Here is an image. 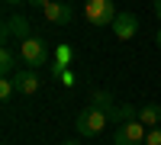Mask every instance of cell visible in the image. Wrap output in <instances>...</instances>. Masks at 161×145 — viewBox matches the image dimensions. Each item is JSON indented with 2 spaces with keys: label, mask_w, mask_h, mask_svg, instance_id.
Returning a JSON list of instances; mask_svg holds the SVG:
<instances>
[{
  "label": "cell",
  "mask_w": 161,
  "mask_h": 145,
  "mask_svg": "<svg viewBox=\"0 0 161 145\" xmlns=\"http://www.w3.org/2000/svg\"><path fill=\"white\" fill-rule=\"evenodd\" d=\"M110 126V113L100 110V107H84L77 113V120H74V129H77V136H84V139H97L103 129Z\"/></svg>",
  "instance_id": "cell-1"
},
{
  "label": "cell",
  "mask_w": 161,
  "mask_h": 145,
  "mask_svg": "<svg viewBox=\"0 0 161 145\" xmlns=\"http://www.w3.org/2000/svg\"><path fill=\"white\" fill-rule=\"evenodd\" d=\"M19 58L26 68H48V45H45V39H39V36H29V39H23L19 42Z\"/></svg>",
  "instance_id": "cell-2"
},
{
  "label": "cell",
  "mask_w": 161,
  "mask_h": 145,
  "mask_svg": "<svg viewBox=\"0 0 161 145\" xmlns=\"http://www.w3.org/2000/svg\"><path fill=\"white\" fill-rule=\"evenodd\" d=\"M84 16L93 26H113L116 3H113V0H87V3H84Z\"/></svg>",
  "instance_id": "cell-3"
},
{
  "label": "cell",
  "mask_w": 161,
  "mask_h": 145,
  "mask_svg": "<svg viewBox=\"0 0 161 145\" xmlns=\"http://www.w3.org/2000/svg\"><path fill=\"white\" fill-rule=\"evenodd\" d=\"M145 136H148V129H145L139 120H132L126 126H116L113 145H145Z\"/></svg>",
  "instance_id": "cell-4"
},
{
  "label": "cell",
  "mask_w": 161,
  "mask_h": 145,
  "mask_svg": "<svg viewBox=\"0 0 161 145\" xmlns=\"http://www.w3.org/2000/svg\"><path fill=\"white\" fill-rule=\"evenodd\" d=\"M13 84H16V94L32 97L39 90V84H42V77H39L36 68H16V71H13Z\"/></svg>",
  "instance_id": "cell-5"
},
{
  "label": "cell",
  "mask_w": 161,
  "mask_h": 145,
  "mask_svg": "<svg viewBox=\"0 0 161 145\" xmlns=\"http://www.w3.org/2000/svg\"><path fill=\"white\" fill-rule=\"evenodd\" d=\"M32 23H29V16H23V13H10V16L3 20V39H29L32 32Z\"/></svg>",
  "instance_id": "cell-6"
},
{
  "label": "cell",
  "mask_w": 161,
  "mask_h": 145,
  "mask_svg": "<svg viewBox=\"0 0 161 145\" xmlns=\"http://www.w3.org/2000/svg\"><path fill=\"white\" fill-rule=\"evenodd\" d=\"M110 29H113V36H116V39L129 42V39L139 32V20H136V13H116V20H113Z\"/></svg>",
  "instance_id": "cell-7"
},
{
  "label": "cell",
  "mask_w": 161,
  "mask_h": 145,
  "mask_svg": "<svg viewBox=\"0 0 161 145\" xmlns=\"http://www.w3.org/2000/svg\"><path fill=\"white\" fill-rule=\"evenodd\" d=\"M42 13H45V20L55 23V26H71V7L61 3V0H48L42 7Z\"/></svg>",
  "instance_id": "cell-8"
},
{
  "label": "cell",
  "mask_w": 161,
  "mask_h": 145,
  "mask_svg": "<svg viewBox=\"0 0 161 145\" xmlns=\"http://www.w3.org/2000/svg\"><path fill=\"white\" fill-rule=\"evenodd\" d=\"M132 120H139V110L132 107V103H116V107L110 110V123L113 126H126Z\"/></svg>",
  "instance_id": "cell-9"
},
{
  "label": "cell",
  "mask_w": 161,
  "mask_h": 145,
  "mask_svg": "<svg viewBox=\"0 0 161 145\" xmlns=\"http://www.w3.org/2000/svg\"><path fill=\"white\" fill-rule=\"evenodd\" d=\"M139 123L142 126H161V107L158 103H145L139 110Z\"/></svg>",
  "instance_id": "cell-10"
},
{
  "label": "cell",
  "mask_w": 161,
  "mask_h": 145,
  "mask_svg": "<svg viewBox=\"0 0 161 145\" xmlns=\"http://www.w3.org/2000/svg\"><path fill=\"white\" fill-rule=\"evenodd\" d=\"M13 71H16V55H13V48H0V74L13 77Z\"/></svg>",
  "instance_id": "cell-11"
},
{
  "label": "cell",
  "mask_w": 161,
  "mask_h": 145,
  "mask_svg": "<svg viewBox=\"0 0 161 145\" xmlns=\"http://www.w3.org/2000/svg\"><path fill=\"white\" fill-rule=\"evenodd\" d=\"M71 61H74V48H71V45H55V64L68 68Z\"/></svg>",
  "instance_id": "cell-12"
},
{
  "label": "cell",
  "mask_w": 161,
  "mask_h": 145,
  "mask_svg": "<svg viewBox=\"0 0 161 145\" xmlns=\"http://www.w3.org/2000/svg\"><path fill=\"white\" fill-rule=\"evenodd\" d=\"M90 103H93V107H100V110H106V113H110V110L116 107V103H113V97L106 94V90H93V97H90Z\"/></svg>",
  "instance_id": "cell-13"
},
{
  "label": "cell",
  "mask_w": 161,
  "mask_h": 145,
  "mask_svg": "<svg viewBox=\"0 0 161 145\" xmlns=\"http://www.w3.org/2000/svg\"><path fill=\"white\" fill-rule=\"evenodd\" d=\"M16 94V84H13V77H0V100H10Z\"/></svg>",
  "instance_id": "cell-14"
},
{
  "label": "cell",
  "mask_w": 161,
  "mask_h": 145,
  "mask_svg": "<svg viewBox=\"0 0 161 145\" xmlns=\"http://www.w3.org/2000/svg\"><path fill=\"white\" fill-rule=\"evenodd\" d=\"M145 145H161V126H152L148 136H145Z\"/></svg>",
  "instance_id": "cell-15"
},
{
  "label": "cell",
  "mask_w": 161,
  "mask_h": 145,
  "mask_svg": "<svg viewBox=\"0 0 161 145\" xmlns=\"http://www.w3.org/2000/svg\"><path fill=\"white\" fill-rule=\"evenodd\" d=\"M152 10L158 13V20H161V0H155V3H152Z\"/></svg>",
  "instance_id": "cell-16"
},
{
  "label": "cell",
  "mask_w": 161,
  "mask_h": 145,
  "mask_svg": "<svg viewBox=\"0 0 161 145\" xmlns=\"http://www.w3.org/2000/svg\"><path fill=\"white\" fill-rule=\"evenodd\" d=\"M29 3H32V7H39V10H42V7L48 3V0H29Z\"/></svg>",
  "instance_id": "cell-17"
},
{
  "label": "cell",
  "mask_w": 161,
  "mask_h": 145,
  "mask_svg": "<svg viewBox=\"0 0 161 145\" xmlns=\"http://www.w3.org/2000/svg\"><path fill=\"white\" fill-rule=\"evenodd\" d=\"M3 3H29V0H3Z\"/></svg>",
  "instance_id": "cell-18"
},
{
  "label": "cell",
  "mask_w": 161,
  "mask_h": 145,
  "mask_svg": "<svg viewBox=\"0 0 161 145\" xmlns=\"http://www.w3.org/2000/svg\"><path fill=\"white\" fill-rule=\"evenodd\" d=\"M158 45H161V29H158Z\"/></svg>",
  "instance_id": "cell-19"
},
{
  "label": "cell",
  "mask_w": 161,
  "mask_h": 145,
  "mask_svg": "<svg viewBox=\"0 0 161 145\" xmlns=\"http://www.w3.org/2000/svg\"><path fill=\"white\" fill-rule=\"evenodd\" d=\"M64 145H77V142H64Z\"/></svg>",
  "instance_id": "cell-20"
}]
</instances>
